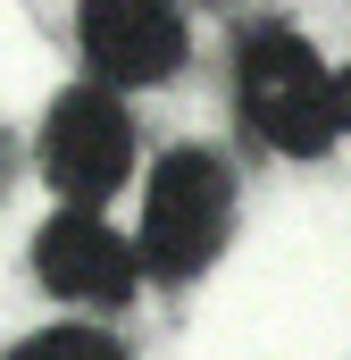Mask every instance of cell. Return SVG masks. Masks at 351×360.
I'll use <instances>...</instances> for the list:
<instances>
[{"label": "cell", "instance_id": "cell-1", "mask_svg": "<svg viewBox=\"0 0 351 360\" xmlns=\"http://www.w3.org/2000/svg\"><path fill=\"white\" fill-rule=\"evenodd\" d=\"M234 92H243V117L267 151L284 160H318L335 134H343V109H335V68L310 51V34L293 25H260L234 59Z\"/></svg>", "mask_w": 351, "mask_h": 360}, {"label": "cell", "instance_id": "cell-2", "mask_svg": "<svg viewBox=\"0 0 351 360\" xmlns=\"http://www.w3.org/2000/svg\"><path fill=\"white\" fill-rule=\"evenodd\" d=\"M226 226H234V184H226V168L209 151H168L151 168V184H143V226H134L143 269L168 276V285L201 276L218 260Z\"/></svg>", "mask_w": 351, "mask_h": 360}, {"label": "cell", "instance_id": "cell-3", "mask_svg": "<svg viewBox=\"0 0 351 360\" xmlns=\"http://www.w3.org/2000/svg\"><path fill=\"white\" fill-rule=\"evenodd\" d=\"M134 168V126H126V109L109 101L100 84H76L51 101V117H42V176L59 201H76V210H100L117 184Z\"/></svg>", "mask_w": 351, "mask_h": 360}, {"label": "cell", "instance_id": "cell-4", "mask_svg": "<svg viewBox=\"0 0 351 360\" xmlns=\"http://www.w3.org/2000/svg\"><path fill=\"white\" fill-rule=\"evenodd\" d=\"M34 276H42V293H59V302H84V310H109V302H126L134 293V276H143V243H126L100 210H51L42 226H34Z\"/></svg>", "mask_w": 351, "mask_h": 360}, {"label": "cell", "instance_id": "cell-5", "mask_svg": "<svg viewBox=\"0 0 351 360\" xmlns=\"http://www.w3.org/2000/svg\"><path fill=\"white\" fill-rule=\"evenodd\" d=\"M76 42L100 84H168L184 68V17L168 0H76Z\"/></svg>", "mask_w": 351, "mask_h": 360}, {"label": "cell", "instance_id": "cell-6", "mask_svg": "<svg viewBox=\"0 0 351 360\" xmlns=\"http://www.w3.org/2000/svg\"><path fill=\"white\" fill-rule=\"evenodd\" d=\"M8 360H126V352H117V335H100V327H42V335H25Z\"/></svg>", "mask_w": 351, "mask_h": 360}, {"label": "cell", "instance_id": "cell-7", "mask_svg": "<svg viewBox=\"0 0 351 360\" xmlns=\"http://www.w3.org/2000/svg\"><path fill=\"white\" fill-rule=\"evenodd\" d=\"M335 109H343V134H351V68H335Z\"/></svg>", "mask_w": 351, "mask_h": 360}]
</instances>
